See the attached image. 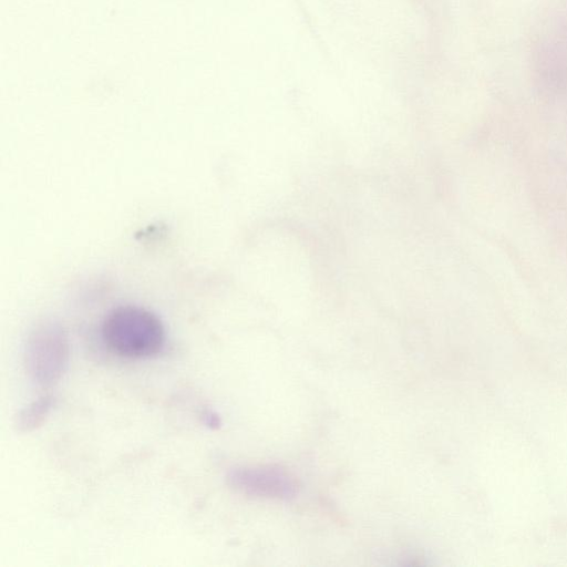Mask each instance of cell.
I'll use <instances>...</instances> for the list:
<instances>
[{
    "instance_id": "1",
    "label": "cell",
    "mask_w": 567,
    "mask_h": 567,
    "mask_svg": "<svg viewBox=\"0 0 567 567\" xmlns=\"http://www.w3.org/2000/svg\"><path fill=\"white\" fill-rule=\"evenodd\" d=\"M101 331L105 346L125 358L153 357L165 342V330L159 318L136 306H121L110 311Z\"/></svg>"
},
{
    "instance_id": "2",
    "label": "cell",
    "mask_w": 567,
    "mask_h": 567,
    "mask_svg": "<svg viewBox=\"0 0 567 567\" xmlns=\"http://www.w3.org/2000/svg\"><path fill=\"white\" fill-rule=\"evenodd\" d=\"M69 358V339L60 324L41 323L28 337L24 367L30 379L39 385L56 383L68 369Z\"/></svg>"
},
{
    "instance_id": "3",
    "label": "cell",
    "mask_w": 567,
    "mask_h": 567,
    "mask_svg": "<svg viewBox=\"0 0 567 567\" xmlns=\"http://www.w3.org/2000/svg\"><path fill=\"white\" fill-rule=\"evenodd\" d=\"M226 481L236 492L251 497L288 501L298 494L297 478L281 466H236Z\"/></svg>"
},
{
    "instance_id": "4",
    "label": "cell",
    "mask_w": 567,
    "mask_h": 567,
    "mask_svg": "<svg viewBox=\"0 0 567 567\" xmlns=\"http://www.w3.org/2000/svg\"><path fill=\"white\" fill-rule=\"evenodd\" d=\"M54 405L53 396L47 394L32 401L21 409L14 419V426L18 432L28 433L40 427Z\"/></svg>"
}]
</instances>
